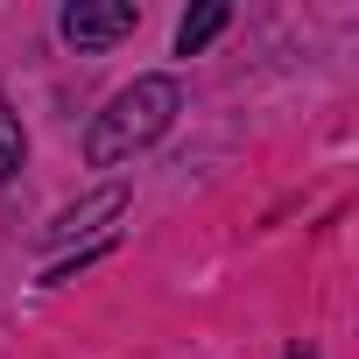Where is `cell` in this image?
<instances>
[{"mask_svg": "<svg viewBox=\"0 0 359 359\" xmlns=\"http://www.w3.org/2000/svg\"><path fill=\"white\" fill-rule=\"evenodd\" d=\"M176 106H184V92H176V78H134L99 120H92V134H85V155L99 162V169H113V162H127V155H141L148 141H162L169 134V120H176Z\"/></svg>", "mask_w": 359, "mask_h": 359, "instance_id": "cell-1", "label": "cell"}, {"mask_svg": "<svg viewBox=\"0 0 359 359\" xmlns=\"http://www.w3.org/2000/svg\"><path fill=\"white\" fill-rule=\"evenodd\" d=\"M134 22H141L134 0H71V8H64V36L78 50H106V43L134 36Z\"/></svg>", "mask_w": 359, "mask_h": 359, "instance_id": "cell-2", "label": "cell"}, {"mask_svg": "<svg viewBox=\"0 0 359 359\" xmlns=\"http://www.w3.org/2000/svg\"><path fill=\"white\" fill-rule=\"evenodd\" d=\"M120 205H127L120 191H99V198H85L78 212H64V219H50V226H43V247H57V240H78V233H92V226H99V219H113Z\"/></svg>", "mask_w": 359, "mask_h": 359, "instance_id": "cell-3", "label": "cell"}, {"mask_svg": "<svg viewBox=\"0 0 359 359\" xmlns=\"http://www.w3.org/2000/svg\"><path fill=\"white\" fill-rule=\"evenodd\" d=\"M219 29H226V0H205L198 15H184V29H176V50H184V57H198Z\"/></svg>", "mask_w": 359, "mask_h": 359, "instance_id": "cell-4", "label": "cell"}, {"mask_svg": "<svg viewBox=\"0 0 359 359\" xmlns=\"http://www.w3.org/2000/svg\"><path fill=\"white\" fill-rule=\"evenodd\" d=\"M15 169H22V120L0 106V184H8Z\"/></svg>", "mask_w": 359, "mask_h": 359, "instance_id": "cell-5", "label": "cell"}]
</instances>
